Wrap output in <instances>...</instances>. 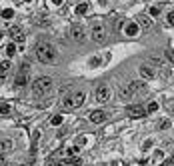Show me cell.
I'll return each instance as SVG.
<instances>
[{"mask_svg":"<svg viewBox=\"0 0 174 166\" xmlns=\"http://www.w3.org/2000/svg\"><path fill=\"white\" fill-rule=\"evenodd\" d=\"M52 2H54V4H62V0H52Z\"/></svg>","mask_w":174,"mask_h":166,"instance_id":"cell-29","label":"cell"},{"mask_svg":"<svg viewBox=\"0 0 174 166\" xmlns=\"http://www.w3.org/2000/svg\"><path fill=\"white\" fill-rule=\"evenodd\" d=\"M144 110L152 114V112H156V110H158V104H156V102H150V104H148V108H144Z\"/></svg>","mask_w":174,"mask_h":166,"instance_id":"cell-21","label":"cell"},{"mask_svg":"<svg viewBox=\"0 0 174 166\" xmlns=\"http://www.w3.org/2000/svg\"><path fill=\"white\" fill-rule=\"evenodd\" d=\"M86 100V94L80 90V92H76L74 96H70V104H72V108H78V106H82Z\"/></svg>","mask_w":174,"mask_h":166,"instance_id":"cell-7","label":"cell"},{"mask_svg":"<svg viewBox=\"0 0 174 166\" xmlns=\"http://www.w3.org/2000/svg\"><path fill=\"white\" fill-rule=\"evenodd\" d=\"M140 76H142V78H154L156 72H154L152 66H140Z\"/></svg>","mask_w":174,"mask_h":166,"instance_id":"cell-12","label":"cell"},{"mask_svg":"<svg viewBox=\"0 0 174 166\" xmlns=\"http://www.w3.org/2000/svg\"><path fill=\"white\" fill-rule=\"evenodd\" d=\"M10 68H12V64H10V60H4V62H0V78H6Z\"/></svg>","mask_w":174,"mask_h":166,"instance_id":"cell-13","label":"cell"},{"mask_svg":"<svg viewBox=\"0 0 174 166\" xmlns=\"http://www.w3.org/2000/svg\"><path fill=\"white\" fill-rule=\"evenodd\" d=\"M126 114L130 116V118H144L146 110L140 106V104H132V106H128V108H126Z\"/></svg>","mask_w":174,"mask_h":166,"instance_id":"cell-6","label":"cell"},{"mask_svg":"<svg viewBox=\"0 0 174 166\" xmlns=\"http://www.w3.org/2000/svg\"><path fill=\"white\" fill-rule=\"evenodd\" d=\"M166 20H168V26H172V20H174V12H168Z\"/></svg>","mask_w":174,"mask_h":166,"instance_id":"cell-26","label":"cell"},{"mask_svg":"<svg viewBox=\"0 0 174 166\" xmlns=\"http://www.w3.org/2000/svg\"><path fill=\"white\" fill-rule=\"evenodd\" d=\"M2 164H4V160H2V158H0V166H2Z\"/></svg>","mask_w":174,"mask_h":166,"instance_id":"cell-31","label":"cell"},{"mask_svg":"<svg viewBox=\"0 0 174 166\" xmlns=\"http://www.w3.org/2000/svg\"><path fill=\"white\" fill-rule=\"evenodd\" d=\"M150 12H152V16H156V14H160V8H158V6H154V8L150 10Z\"/></svg>","mask_w":174,"mask_h":166,"instance_id":"cell-27","label":"cell"},{"mask_svg":"<svg viewBox=\"0 0 174 166\" xmlns=\"http://www.w3.org/2000/svg\"><path fill=\"white\" fill-rule=\"evenodd\" d=\"M92 38H94L96 42H102V40H104V38H106V30L102 28L100 24H96L94 28H92Z\"/></svg>","mask_w":174,"mask_h":166,"instance_id":"cell-8","label":"cell"},{"mask_svg":"<svg viewBox=\"0 0 174 166\" xmlns=\"http://www.w3.org/2000/svg\"><path fill=\"white\" fill-rule=\"evenodd\" d=\"M108 98H110V92H108L106 86H98L96 88V100L98 102H106Z\"/></svg>","mask_w":174,"mask_h":166,"instance_id":"cell-9","label":"cell"},{"mask_svg":"<svg viewBox=\"0 0 174 166\" xmlns=\"http://www.w3.org/2000/svg\"><path fill=\"white\" fill-rule=\"evenodd\" d=\"M80 162H82V160L76 158V156H72V158H68V160H66V164H68V166H78Z\"/></svg>","mask_w":174,"mask_h":166,"instance_id":"cell-20","label":"cell"},{"mask_svg":"<svg viewBox=\"0 0 174 166\" xmlns=\"http://www.w3.org/2000/svg\"><path fill=\"white\" fill-rule=\"evenodd\" d=\"M34 52H36V58L40 60L42 64H52L54 60H56V50H54V46L48 44V42H38Z\"/></svg>","mask_w":174,"mask_h":166,"instance_id":"cell-1","label":"cell"},{"mask_svg":"<svg viewBox=\"0 0 174 166\" xmlns=\"http://www.w3.org/2000/svg\"><path fill=\"white\" fill-rule=\"evenodd\" d=\"M70 38L76 40V42H82L84 38H86V30H84L80 24H74L72 28H70Z\"/></svg>","mask_w":174,"mask_h":166,"instance_id":"cell-4","label":"cell"},{"mask_svg":"<svg viewBox=\"0 0 174 166\" xmlns=\"http://www.w3.org/2000/svg\"><path fill=\"white\" fill-rule=\"evenodd\" d=\"M28 68H30L28 64L20 66V72L16 74V78H14V86H18V88H22V86H26V82H28V72H30Z\"/></svg>","mask_w":174,"mask_h":166,"instance_id":"cell-3","label":"cell"},{"mask_svg":"<svg viewBox=\"0 0 174 166\" xmlns=\"http://www.w3.org/2000/svg\"><path fill=\"white\" fill-rule=\"evenodd\" d=\"M126 34L128 36H136L138 34V24L136 22H130V24L126 26Z\"/></svg>","mask_w":174,"mask_h":166,"instance_id":"cell-16","label":"cell"},{"mask_svg":"<svg viewBox=\"0 0 174 166\" xmlns=\"http://www.w3.org/2000/svg\"><path fill=\"white\" fill-rule=\"evenodd\" d=\"M118 96H120L122 100H130V98L134 96V92L130 90V86H120L118 88Z\"/></svg>","mask_w":174,"mask_h":166,"instance_id":"cell-11","label":"cell"},{"mask_svg":"<svg viewBox=\"0 0 174 166\" xmlns=\"http://www.w3.org/2000/svg\"><path fill=\"white\" fill-rule=\"evenodd\" d=\"M86 12H88V2H80L78 6H76V14H78V16H84Z\"/></svg>","mask_w":174,"mask_h":166,"instance_id":"cell-17","label":"cell"},{"mask_svg":"<svg viewBox=\"0 0 174 166\" xmlns=\"http://www.w3.org/2000/svg\"><path fill=\"white\" fill-rule=\"evenodd\" d=\"M136 20L140 22V24H142V28H150V26H152V20H150V18H148L146 14H140Z\"/></svg>","mask_w":174,"mask_h":166,"instance_id":"cell-15","label":"cell"},{"mask_svg":"<svg viewBox=\"0 0 174 166\" xmlns=\"http://www.w3.org/2000/svg\"><path fill=\"white\" fill-rule=\"evenodd\" d=\"M128 86H130V90H132V92H144L146 90V84L142 80H136V82H132V84H128Z\"/></svg>","mask_w":174,"mask_h":166,"instance_id":"cell-14","label":"cell"},{"mask_svg":"<svg viewBox=\"0 0 174 166\" xmlns=\"http://www.w3.org/2000/svg\"><path fill=\"white\" fill-rule=\"evenodd\" d=\"M12 16H14V10H12V8H4V10H2V18L10 20V18H12Z\"/></svg>","mask_w":174,"mask_h":166,"instance_id":"cell-19","label":"cell"},{"mask_svg":"<svg viewBox=\"0 0 174 166\" xmlns=\"http://www.w3.org/2000/svg\"><path fill=\"white\" fill-rule=\"evenodd\" d=\"M22 2H30V0H22Z\"/></svg>","mask_w":174,"mask_h":166,"instance_id":"cell-32","label":"cell"},{"mask_svg":"<svg viewBox=\"0 0 174 166\" xmlns=\"http://www.w3.org/2000/svg\"><path fill=\"white\" fill-rule=\"evenodd\" d=\"M8 36L12 38L14 42H18V44H22V42H24V30L20 28V26H10Z\"/></svg>","mask_w":174,"mask_h":166,"instance_id":"cell-5","label":"cell"},{"mask_svg":"<svg viewBox=\"0 0 174 166\" xmlns=\"http://www.w3.org/2000/svg\"><path fill=\"white\" fill-rule=\"evenodd\" d=\"M170 164H172V160H166V162H164V164H160V166H170Z\"/></svg>","mask_w":174,"mask_h":166,"instance_id":"cell-28","label":"cell"},{"mask_svg":"<svg viewBox=\"0 0 174 166\" xmlns=\"http://www.w3.org/2000/svg\"><path fill=\"white\" fill-rule=\"evenodd\" d=\"M10 112V106H8V104H2V102H0V114H8Z\"/></svg>","mask_w":174,"mask_h":166,"instance_id":"cell-23","label":"cell"},{"mask_svg":"<svg viewBox=\"0 0 174 166\" xmlns=\"http://www.w3.org/2000/svg\"><path fill=\"white\" fill-rule=\"evenodd\" d=\"M54 88V82L52 78H48V76H40V78L34 80V84H32V94L34 96H46V94H50Z\"/></svg>","mask_w":174,"mask_h":166,"instance_id":"cell-2","label":"cell"},{"mask_svg":"<svg viewBox=\"0 0 174 166\" xmlns=\"http://www.w3.org/2000/svg\"><path fill=\"white\" fill-rule=\"evenodd\" d=\"M170 124H172V120H162V122H160V128L166 130V128H170Z\"/></svg>","mask_w":174,"mask_h":166,"instance_id":"cell-25","label":"cell"},{"mask_svg":"<svg viewBox=\"0 0 174 166\" xmlns=\"http://www.w3.org/2000/svg\"><path fill=\"white\" fill-rule=\"evenodd\" d=\"M104 120H106V112H102V110H96V112L90 114V122H94V124H100Z\"/></svg>","mask_w":174,"mask_h":166,"instance_id":"cell-10","label":"cell"},{"mask_svg":"<svg viewBox=\"0 0 174 166\" xmlns=\"http://www.w3.org/2000/svg\"><path fill=\"white\" fill-rule=\"evenodd\" d=\"M12 148V140H2L0 142V152H6V150H10Z\"/></svg>","mask_w":174,"mask_h":166,"instance_id":"cell-18","label":"cell"},{"mask_svg":"<svg viewBox=\"0 0 174 166\" xmlns=\"http://www.w3.org/2000/svg\"><path fill=\"white\" fill-rule=\"evenodd\" d=\"M50 124H52V126L62 124V116H52V118H50Z\"/></svg>","mask_w":174,"mask_h":166,"instance_id":"cell-22","label":"cell"},{"mask_svg":"<svg viewBox=\"0 0 174 166\" xmlns=\"http://www.w3.org/2000/svg\"><path fill=\"white\" fill-rule=\"evenodd\" d=\"M50 166H62V164H60V162H54V164H50Z\"/></svg>","mask_w":174,"mask_h":166,"instance_id":"cell-30","label":"cell"},{"mask_svg":"<svg viewBox=\"0 0 174 166\" xmlns=\"http://www.w3.org/2000/svg\"><path fill=\"white\" fill-rule=\"evenodd\" d=\"M14 52H16V46H14V44H8V46H6V54H8V56H12Z\"/></svg>","mask_w":174,"mask_h":166,"instance_id":"cell-24","label":"cell"}]
</instances>
